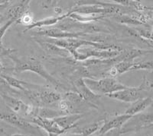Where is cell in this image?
<instances>
[{
	"label": "cell",
	"mask_w": 153,
	"mask_h": 136,
	"mask_svg": "<svg viewBox=\"0 0 153 136\" xmlns=\"http://www.w3.org/2000/svg\"><path fill=\"white\" fill-rule=\"evenodd\" d=\"M15 63L13 70L16 73H21L26 71H30L38 75L46 81L49 82L57 89L62 88V85L56 78H54L50 73L46 70L43 64L40 60L35 57H16V56L10 55L9 56Z\"/></svg>",
	"instance_id": "obj_1"
},
{
	"label": "cell",
	"mask_w": 153,
	"mask_h": 136,
	"mask_svg": "<svg viewBox=\"0 0 153 136\" xmlns=\"http://www.w3.org/2000/svg\"><path fill=\"white\" fill-rule=\"evenodd\" d=\"M87 88L94 94L102 96L108 95L126 88V85L118 81L117 78L107 77L101 78L100 79H93L91 78H83Z\"/></svg>",
	"instance_id": "obj_2"
},
{
	"label": "cell",
	"mask_w": 153,
	"mask_h": 136,
	"mask_svg": "<svg viewBox=\"0 0 153 136\" xmlns=\"http://www.w3.org/2000/svg\"><path fill=\"white\" fill-rule=\"evenodd\" d=\"M152 80L144 76L143 83L140 86L127 87L125 89L115 92L111 94L106 95V97L126 103H133L139 99L145 98L143 96V92H152Z\"/></svg>",
	"instance_id": "obj_3"
},
{
	"label": "cell",
	"mask_w": 153,
	"mask_h": 136,
	"mask_svg": "<svg viewBox=\"0 0 153 136\" xmlns=\"http://www.w3.org/2000/svg\"><path fill=\"white\" fill-rule=\"evenodd\" d=\"M153 115L152 113H138L132 116L123 126L120 129L121 134L129 132L139 131L145 128L152 126Z\"/></svg>",
	"instance_id": "obj_4"
},
{
	"label": "cell",
	"mask_w": 153,
	"mask_h": 136,
	"mask_svg": "<svg viewBox=\"0 0 153 136\" xmlns=\"http://www.w3.org/2000/svg\"><path fill=\"white\" fill-rule=\"evenodd\" d=\"M0 120L7 122L9 124L12 125L15 127H17L18 129H21L22 131H25L26 132L31 133V134H38V127L32 126L29 122L12 111L11 112L0 111Z\"/></svg>",
	"instance_id": "obj_5"
},
{
	"label": "cell",
	"mask_w": 153,
	"mask_h": 136,
	"mask_svg": "<svg viewBox=\"0 0 153 136\" xmlns=\"http://www.w3.org/2000/svg\"><path fill=\"white\" fill-rule=\"evenodd\" d=\"M35 33H36L37 35L40 37L57 39V40H65V39H71V38H80L85 35V34L68 32V31H62V30L58 29L57 28L37 29L35 31Z\"/></svg>",
	"instance_id": "obj_6"
},
{
	"label": "cell",
	"mask_w": 153,
	"mask_h": 136,
	"mask_svg": "<svg viewBox=\"0 0 153 136\" xmlns=\"http://www.w3.org/2000/svg\"><path fill=\"white\" fill-rule=\"evenodd\" d=\"M131 116H132L124 113L112 118L110 120L104 119L103 125L97 131V134L99 135H104L105 133L113 130V129H120Z\"/></svg>",
	"instance_id": "obj_7"
},
{
	"label": "cell",
	"mask_w": 153,
	"mask_h": 136,
	"mask_svg": "<svg viewBox=\"0 0 153 136\" xmlns=\"http://www.w3.org/2000/svg\"><path fill=\"white\" fill-rule=\"evenodd\" d=\"M31 122L34 124L37 125V126H38V127L43 129L45 131L48 132V134L59 136L65 132V131H64L58 126V125L56 123L54 119H45V118H42L40 116H35V117L31 118Z\"/></svg>",
	"instance_id": "obj_8"
},
{
	"label": "cell",
	"mask_w": 153,
	"mask_h": 136,
	"mask_svg": "<svg viewBox=\"0 0 153 136\" xmlns=\"http://www.w3.org/2000/svg\"><path fill=\"white\" fill-rule=\"evenodd\" d=\"M74 87L76 93L79 94L82 97V98L84 99V101H87L92 104L100 100V98L102 97L100 95L96 94L94 92L91 91L85 85L83 78H80L74 81Z\"/></svg>",
	"instance_id": "obj_9"
},
{
	"label": "cell",
	"mask_w": 153,
	"mask_h": 136,
	"mask_svg": "<svg viewBox=\"0 0 153 136\" xmlns=\"http://www.w3.org/2000/svg\"><path fill=\"white\" fill-rule=\"evenodd\" d=\"M30 2V1H22L19 2V3L8 8L5 15H3L5 20H13L16 22L19 19L22 17L25 12L29 11Z\"/></svg>",
	"instance_id": "obj_10"
},
{
	"label": "cell",
	"mask_w": 153,
	"mask_h": 136,
	"mask_svg": "<svg viewBox=\"0 0 153 136\" xmlns=\"http://www.w3.org/2000/svg\"><path fill=\"white\" fill-rule=\"evenodd\" d=\"M82 118V115L80 113H71L62 116L60 117L53 119L64 131H68L69 129L76 127V122Z\"/></svg>",
	"instance_id": "obj_11"
},
{
	"label": "cell",
	"mask_w": 153,
	"mask_h": 136,
	"mask_svg": "<svg viewBox=\"0 0 153 136\" xmlns=\"http://www.w3.org/2000/svg\"><path fill=\"white\" fill-rule=\"evenodd\" d=\"M70 15V12H68V13L65 15H57V16H54V17H50L47 18H45L43 20H40V21H34L32 24H30L29 26H27L26 28L25 29L24 32L25 31H30L31 29H42V28H45V27H49V26H52L54 24H57L58 22H60L61 21H62L63 19L65 18L68 17Z\"/></svg>",
	"instance_id": "obj_12"
},
{
	"label": "cell",
	"mask_w": 153,
	"mask_h": 136,
	"mask_svg": "<svg viewBox=\"0 0 153 136\" xmlns=\"http://www.w3.org/2000/svg\"><path fill=\"white\" fill-rule=\"evenodd\" d=\"M33 39L48 53L51 54V55H57L59 56L64 57V58H68V57L71 56L69 53L65 49L61 48V47H57V46L52 44V43H48V42L42 40L41 38L37 37H33Z\"/></svg>",
	"instance_id": "obj_13"
},
{
	"label": "cell",
	"mask_w": 153,
	"mask_h": 136,
	"mask_svg": "<svg viewBox=\"0 0 153 136\" xmlns=\"http://www.w3.org/2000/svg\"><path fill=\"white\" fill-rule=\"evenodd\" d=\"M152 103V98L151 97L139 99V100H136V102L132 103L130 107L125 111V114L133 116L140 113L143 110H145L146 108H148L149 106H151Z\"/></svg>",
	"instance_id": "obj_14"
},
{
	"label": "cell",
	"mask_w": 153,
	"mask_h": 136,
	"mask_svg": "<svg viewBox=\"0 0 153 136\" xmlns=\"http://www.w3.org/2000/svg\"><path fill=\"white\" fill-rule=\"evenodd\" d=\"M103 120H101L97 122H94V123L89 124L87 126H84V127L75 129L73 134H78L82 136L91 135L94 134V132H97L99 130L100 128L103 125Z\"/></svg>",
	"instance_id": "obj_15"
},
{
	"label": "cell",
	"mask_w": 153,
	"mask_h": 136,
	"mask_svg": "<svg viewBox=\"0 0 153 136\" xmlns=\"http://www.w3.org/2000/svg\"><path fill=\"white\" fill-rule=\"evenodd\" d=\"M0 77L2 78L8 85H9V87H11L13 89H16L19 91H25V81H21V80L18 79L16 78L12 77V76L2 74L0 75Z\"/></svg>",
	"instance_id": "obj_16"
},
{
	"label": "cell",
	"mask_w": 153,
	"mask_h": 136,
	"mask_svg": "<svg viewBox=\"0 0 153 136\" xmlns=\"http://www.w3.org/2000/svg\"><path fill=\"white\" fill-rule=\"evenodd\" d=\"M152 61H142V62H136L134 63L133 66L131 68L130 71L136 70H149L152 71Z\"/></svg>",
	"instance_id": "obj_17"
},
{
	"label": "cell",
	"mask_w": 153,
	"mask_h": 136,
	"mask_svg": "<svg viewBox=\"0 0 153 136\" xmlns=\"http://www.w3.org/2000/svg\"><path fill=\"white\" fill-rule=\"evenodd\" d=\"M34 22L33 21V15L30 11H28L27 12H25L24 15H22V17L20 19H19L16 22V24H25L27 26H29L30 24H32Z\"/></svg>",
	"instance_id": "obj_18"
},
{
	"label": "cell",
	"mask_w": 153,
	"mask_h": 136,
	"mask_svg": "<svg viewBox=\"0 0 153 136\" xmlns=\"http://www.w3.org/2000/svg\"><path fill=\"white\" fill-rule=\"evenodd\" d=\"M16 51V50L5 47L3 45V43H2V40H0V58H2V57L4 56L9 57V56L12 55Z\"/></svg>",
	"instance_id": "obj_19"
},
{
	"label": "cell",
	"mask_w": 153,
	"mask_h": 136,
	"mask_svg": "<svg viewBox=\"0 0 153 136\" xmlns=\"http://www.w3.org/2000/svg\"><path fill=\"white\" fill-rule=\"evenodd\" d=\"M13 24H16V21H13V20H9V21H7L3 25H2L0 27V40H2V37L5 35V32L9 28L11 25H12Z\"/></svg>",
	"instance_id": "obj_20"
},
{
	"label": "cell",
	"mask_w": 153,
	"mask_h": 136,
	"mask_svg": "<svg viewBox=\"0 0 153 136\" xmlns=\"http://www.w3.org/2000/svg\"><path fill=\"white\" fill-rule=\"evenodd\" d=\"M39 2H40L39 4L42 5V7L46 10L52 7H55L56 3H57V2L55 1H41Z\"/></svg>",
	"instance_id": "obj_21"
},
{
	"label": "cell",
	"mask_w": 153,
	"mask_h": 136,
	"mask_svg": "<svg viewBox=\"0 0 153 136\" xmlns=\"http://www.w3.org/2000/svg\"><path fill=\"white\" fill-rule=\"evenodd\" d=\"M121 135L120 129H113L111 131L105 133L104 135H102L103 136H120Z\"/></svg>",
	"instance_id": "obj_22"
},
{
	"label": "cell",
	"mask_w": 153,
	"mask_h": 136,
	"mask_svg": "<svg viewBox=\"0 0 153 136\" xmlns=\"http://www.w3.org/2000/svg\"><path fill=\"white\" fill-rule=\"evenodd\" d=\"M5 66H3V64L0 62V75L2 74H4L3 72H5Z\"/></svg>",
	"instance_id": "obj_23"
},
{
	"label": "cell",
	"mask_w": 153,
	"mask_h": 136,
	"mask_svg": "<svg viewBox=\"0 0 153 136\" xmlns=\"http://www.w3.org/2000/svg\"><path fill=\"white\" fill-rule=\"evenodd\" d=\"M3 21H5L4 16L2 15H0V24H1V23H2Z\"/></svg>",
	"instance_id": "obj_24"
},
{
	"label": "cell",
	"mask_w": 153,
	"mask_h": 136,
	"mask_svg": "<svg viewBox=\"0 0 153 136\" xmlns=\"http://www.w3.org/2000/svg\"><path fill=\"white\" fill-rule=\"evenodd\" d=\"M64 136H82L80 135H78V134H71V135H64Z\"/></svg>",
	"instance_id": "obj_25"
},
{
	"label": "cell",
	"mask_w": 153,
	"mask_h": 136,
	"mask_svg": "<svg viewBox=\"0 0 153 136\" xmlns=\"http://www.w3.org/2000/svg\"><path fill=\"white\" fill-rule=\"evenodd\" d=\"M11 136H27L25 135H22V134H15V135H12Z\"/></svg>",
	"instance_id": "obj_26"
},
{
	"label": "cell",
	"mask_w": 153,
	"mask_h": 136,
	"mask_svg": "<svg viewBox=\"0 0 153 136\" xmlns=\"http://www.w3.org/2000/svg\"><path fill=\"white\" fill-rule=\"evenodd\" d=\"M0 132H2V133H3V132H4L3 129H2V128H1V127H0Z\"/></svg>",
	"instance_id": "obj_27"
},
{
	"label": "cell",
	"mask_w": 153,
	"mask_h": 136,
	"mask_svg": "<svg viewBox=\"0 0 153 136\" xmlns=\"http://www.w3.org/2000/svg\"><path fill=\"white\" fill-rule=\"evenodd\" d=\"M2 101V97H1V96H0V103H1Z\"/></svg>",
	"instance_id": "obj_28"
}]
</instances>
